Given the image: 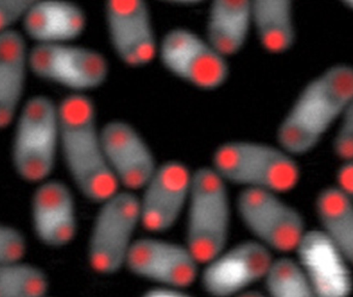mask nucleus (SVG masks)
Masks as SVG:
<instances>
[{"label":"nucleus","mask_w":353,"mask_h":297,"mask_svg":"<svg viewBox=\"0 0 353 297\" xmlns=\"http://www.w3.org/2000/svg\"><path fill=\"white\" fill-rule=\"evenodd\" d=\"M352 96V65L328 68L295 99L276 131L279 145L294 156L312 152L342 119Z\"/></svg>","instance_id":"obj_1"},{"label":"nucleus","mask_w":353,"mask_h":297,"mask_svg":"<svg viewBox=\"0 0 353 297\" xmlns=\"http://www.w3.org/2000/svg\"><path fill=\"white\" fill-rule=\"evenodd\" d=\"M159 52L161 61L170 73L201 90H216L228 78L226 57L187 28L167 32Z\"/></svg>","instance_id":"obj_8"},{"label":"nucleus","mask_w":353,"mask_h":297,"mask_svg":"<svg viewBox=\"0 0 353 297\" xmlns=\"http://www.w3.org/2000/svg\"><path fill=\"white\" fill-rule=\"evenodd\" d=\"M252 26L251 0H212L206 36L224 57L236 54L243 49Z\"/></svg>","instance_id":"obj_19"},{"label":"nucleus","mask_w":353,"mask_h":297,"mask_svg":"<svg viewBox=\"0 0 353 297\" xmlns=\"http://www.w3.org/2000/svg\"><path fill=\"white\" fill-rule=\"evenodd\" d=\"M280 194L243 189L237 197V212L256 240L270 251L289 253L296 249L305 233V221Z\"/></svg>","instance_id":"obj_7"},{"label":"nucleus","mask_w":353,"mask_h":297,"mask_svg":"<svg viewBox=\"0 0 353 297\" xmlns=\"http://www.w3.org/2000/svg\"><path fill=\"white\" fill-rule=\"evenodd\" d=\"M295 252L313 288L319 297L349 296L353 280L349 263L323 231H305Z\"/></svg>","instance_id":"obj_15"},{"label":"nucleus","mask_w":353,"mask_h":297,"mask_svg":"<svg viewBox=\"0 0 353 297\" xmlns=\"http://www.w3.org/2000/svg\"><path fill=\"white\" fill-rule=\"evenodd\" d=\"M106 20L115 53L131 67L148 65L157 43L145 0H107Z\"/></svg>","instance_id":"obj_11"},{"label":"nucleus","mask_w":353,"mask_h":297,"mask_svg":"<svg viewBox=\"0 0 353 297\" xmlns=\"http://www.w3.org/2000/svg\"><path fill=\"white\" fill-rule=\"evenodd\" d=\"M28 54V65L38 77L76 92L99 88L108 76L105 57L85 47L38 43Z\"/></svg>","instance_id":"obj_9"},{"label":"nucleus","mask_w":353,"mask_h":297,"mask_svg":"<svg viewBox=\"0 0 353 297\" xmlns=\"http://www.w3.org/2000/svg\"><path fill=\"white\" fill-rule=\"evenodd\" d=\"M145 296L150 297H185L190 296L189 293L185 292V289L176 288V287L160 285L154 288L148 289Z\"/></svg>","instance_id":"obj_28"},{"label":"nucleus","mask_w":353,"mask_h":297,"mask_svg":"<svg viewBox=\"0 0 353 297\" xmlns=\"http://www.w3.org/2000/svg\"><path fill=\"white\" fill-rule=\"evenodd\" d=\"M315 209L324 234L353 266V202L336 185L318 194Z\"/></svg>","instance_id":"obj_21"},{"label":"nucleus","mask_w":353,"mask_h":297,"mask_svg":"<svg viewBox=\"0 0 353 297\" xmlns=\"http://www.w3.org/2000/svg\"><path fill=\"white\" fill-rule=\"evenodd\" d=\"M30 54L17 30L8 28L0 34V127H9L15 119L26 85Z\"/></svg>","instance_id":"obj_18"},{"label":"nucleus","mask_w":353,"mask_h":297,"mask_svg":"<svg viewBox=\"0 0 353 297\" xmlns=\"http://www.w3.org/2000/svg\"><path fill=\"white\" fill-rule=\"evenodd\" d=\"M32 216L37 237L48 247H65L77 232L73 194L61 181H46L36 190Z\"/></svg>","instance_id":"obj_16"},{"label":"nucleus","mask_w":353,"mask_h":297,"mask_svg":"<svg viewBox=\"0 0 353 297\" xmlns=\"http://www.w3.org/2000/svg\"><path fill=\"white\" fill-rule=\"evenodd\" d=\"M199 264L187 245L154 238L134 241L125 262L135 276L181 289L193 285Z\"/></svg>","instance_id":"obj_12"},{"label":"nucleus","mask_w":353,"mask_h":297,"mask_svg":"<svg viewBox=\"0 0 353 297\" xmlns=\"http://www.w3.org/2000/svg\"><path fill=\"white\" fill-rule=\"evenodd\" d=\"M166 3H177V5H194V3H199L203 0H162Z\"/></svg>","instance_id":"obj_29"},{"label":"nucleus","mask_w":353,"mask_h":297,"mask_svg":"<svg viewBox=\"0 0 353 297\" xmlns=\"http://www.w3.org/2000/svg\"><path fill=\"white\" fill-rule=\"evenodd\" d=\"M227 183L214 168L193 173L189 197L187 247L200 264H206L226 247L230 228Z\"/></svg>","instance_id":"obj_4"},{"label":"nucleus","mask_w":353,"mask_h":297,"mask_svg":"<svg viewBox=\"0 0 353 297\" xmlns=\"http://www.w3.org/2000/svg\"><path fill=\"white\" fill-rule=\"evenodd\" d=\"M40 0H0V28H11L15 22L23 19L26 14Z\"/></svg>","instance_id":"obj_26"},{"label":"nucleus","mask_w":353,"mask_h":297,"mask_svg":"<svg viewBox=\"0 0 353 297\" xmlns=\"http://www.w3.org/2000/svg\"><path fill=\"white\" fill-rule=\"evenodd\" d=\"M26 252L23 234L14 227L3 225L0 228V265L21 261Z\"/></svg>","instance_id":"obj_24"},{"label":"nucleus","mask_w":353,"mask_h":297,"mask_svg":"<svg viewBox=\"0 0 353 297\" xmlns=\"http://www.w3.org/2000/svg\"><path fill=\"white\" fill-rule=\"evenodd\" d=\"M334 152L340 160H353V96L340 119L334 139Z\"/></svg>","instance_id":"obj_25"},{"label":"nucleus","mask_w":353,"mask_h":297,"mask_svg":"<svg viewBox=\"0 0 353 297\" xmlns=\"http://www.w3.org/2000/svg\"><path fill=\"white\" fill-rule=\"evenodd\" d=\"M59 147V107L47 96L30 99L14 135L12 158L16 172L28 183L44 181L54 169Z\"/></svg>","instance_id":"obj_5"},{"label":"nucleus","mask_w":353,"mask_h":297,"mask_svg":"<svg viewBox=\"0 0 353 297\" xmlns=\"http://www.w3.org/2000/svg\"><path fill=\"white\" fill-rule=\"evenodd\" d=\"M340 1L343 5L346 6L347 8L353 11V0H340Z\"/></svg>","instance_id":"obj_30"},{"label":"nucleus","mask_w":353,"mask_h":297,"mask_svg":"<svg viewBox=\"0 0 353 297\" xmlns=\"http://www.w3.org/2000/svg\"><path fill=\"white\" fill-rule=\"evenodd\" d=\"M59 133L63 160L82 195L102 203L119 192L97 127L94 103L85 94H72L59 106Z\"/></svg>","instance_id":"obj_2"},{"label":"nucleus","mask_w":353,"mask_h":297,"mask_svg":"<svg viewBox=\"0 0 353 297\" xmlns=\"http://www.w3.org/2000/svg\"><path fill=\"white\" fill-rule=\"evenodd\" d=\"M263 280L266 292L270 296H315L303 266L299 261L290 258L272 260Z\"/></svg>","instance_id":"obj_22"},{"label":"nucleus","mask_w":353,"mask_h":297,"mask_svg":"<svg viewBox=\"0 0 353 297\" xmlns=\"http://www.w3.org/2000/svg\"><path fill=\"white\" fill-rule=\"evenodd\" d=\"M88 245L90 267L113 274L127 262L136 227L141 223L140 200L130 191L117 192L103 201Z\"/></svg>","instance_id":"obj_6"},{"label":"nucleus","mask_w":353,"mask_h":297,"mask_svg":"<svg viewBox=\"0 0 353 297\" xmlns=\"http://www.w3.org/2000/svg\"><path fill=\"white\" fill-rule=\"evenodd\" d=\"M272 260V251L256 239L239 243L206 263L202 286L212 296L239 294L264 280Z\"/></svg>","instance_id":"obj_10"},{"label":"nucleus","mask_w":353,"mask_h":297,"mask_svg":"<svg viewBox=\"0 0 353 297\" xmlns=\"http://www.w3.org/2000/svg\"><path fill=\"white\" fill-rule=\"evenodd\" d=\"M105 156L119 185L143 189L157 170L152 150L129 123L114 121L101 130Z\"/></svg>","instance_id":"obj_14"},{"label":"nucleus","mask_w":353,"mask_h":297,"mask_svg":"<svg viewBox=\"0 0 353 297\" xmlns=\"http://www.w3.org/2000/svg\"><path fill=\"white\" fill-rule=\"evenodd\" d=\"M48 289L46 274L36 266L21 261L0 265V297H42Z\"/></svg>","instance_id":"obj_23"},{"label":"nucleus","mask_w":353,"mask_h":297,"mask_svg":"<svg viewBox=\"0 0 353 297\" xmlns=\"http://www.w3.org/2000/svg\"><path fill=\"white\" fill-rule=\"evenodd\" d=\"M212 168L226 183L278 194L292 191L301 179L293 154L280 145L259 142L223 144L214 152Z\"/></svg>","instance_id":"obj_3"},{"label":"nucleus","mask_w":353,"mask_h":297,"mask_svg":"<svg viewBox=\"0 0 353 297\" xmlns=\"http://www.w3.org/2000/svg\"><path fill=\"white\" fill-rule=\"evenodd\" d=\"M193 173L176 161L165 163L154 171L140 200L141 224L152 232L169 230L189 201Z\"/></svg>","instance_id":"obj_13"},{"label":"nucleus","mask_w":353,"mask_h":297,"mask_svg":"<svg viewBox=\"0 0 353 297\" xmlns=\"http://www.w3.org/2000/svg\"><path fill=\"white\" fill-rule=\"evenodd\" d=\"M293 1L251 0L253 26L260 44L268 53H285L294 44Z\"/></svg>","instance_id":"obj_20"},{"label":"nucleus","mask_w":353,"mask_h":297,"mask_svg":"<svg viewBox=\"0 0 353 297\" xmlns=\"http://www.w3.org/2000/svg\"><path fill=\"white\" fill-rule=\"evenodd\" d=\"M336 187L353 202V160L344 161L336 172Z\"/></svg>","instance_id":"obj_27"},{"label":"nucleus","mask_w":353,"mask_h":297,"mask_svg":"<svg viewBox=\"0 0 353 297\" xmlns=\"http://www.w3.org/2000/svg\"><path fill=\"white\" fill-rule=\"evenodd\" d=\"M26 34L38 43H65L85 28V14L70 0H40L23 18Z\"/></svg>","instance_id":"obj_17"}]
</instances>
